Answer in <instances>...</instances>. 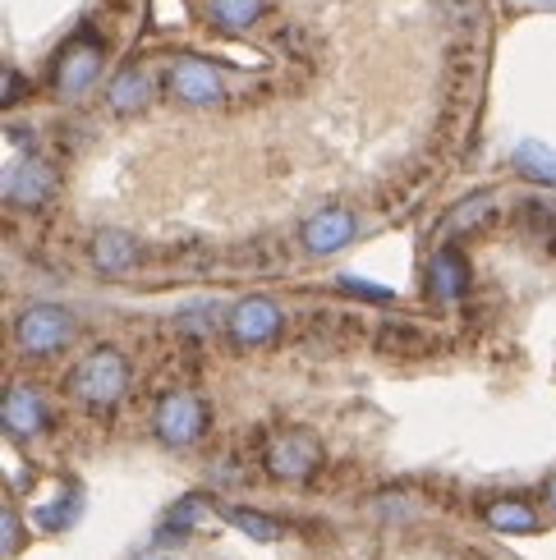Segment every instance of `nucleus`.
I'll return each mask as SVG.
<instances>
[{
  "label": "nucleus",
  "instance_id": "nucleus-1",
  "mask_svg": "<svg viewBox=\"0 0 556 560\" xmlns=\"http://www.w3.org/2000/svg\"><path fill=\"white\" fill-rule=\"evenodd\" d=\"M69 395L92 409H111L120 395L129 390V359L115 345H97L92 354H83L69 372Z\"/></svg>",
  "mask_w": 556,
  "mask_h": 560
},
{
  "label": "nucleus",
  "instance_id": "nucleus-2",
  "mask_svg": "<svg viewBox=\"0 0 556 560\" xmlns=\"http://www.w3.org/2000/svg\"><path fill=\"white\" fill-rule=\"evenodd\" d=\"M69 340H74V317H69V308H60V303H33V308H23L14 322V345H19V354H28V359H51Z\"/></svg>",
  "mask_w": 556,
  "mask_h": 560
},
{
  "label": "nucleus",
  "instance_id": "nucleus-3",
  "mask_svg": "<svg viewBox=\"0 0 556 560\" xmlns=\"http://www.w3.org/2000/svg\"><path fill=\"white\" fill-rule=\"evenodd\" d=\"M263 464H267V474L281 482H309L322 469V441L309 428H281L267 436Z\"/></svg>",
  "mask_w": 556,
  "mask_h": 560
},
{
  "label": "nucleus",
  "instance_id": "nucleus-4",
  "mask_svg": "<svg viewBox=\"0 0 556 560\" xmlns=\"http://www.w3.org/2000/svg\"><path fill=\"white\" fill-rule=\"evenodd\" d=\"M152 428H157V436L166 441V446L189 451V446H198L202 432H207V400H202V395H194V390L161 395L157 413H152Z\"/></svg>",
  "mask_w": 556,
  "mask_h": 560
},
{
  "label": "nucleus",
  "instance_id": "nucleus-5",
  "mask_svg": "<svg viewBox=\"0 0 556 560\" xmlns=\"http://www.w3.org/2000/svg\"><path fill=\"white\" fill-rule=\"evenodd\" d=\"M97 69H102V42L92 37L88 28H79L74 37L60 46V56H56V65H51V83H56L60 97L74 102V97H83V92L92 88Z\"/></svg>",
  "mask_w": 556,
  "mask_h": 560
},
{
  "label": "nucleus",
  "instance_id": "nucleus-6",
  "mask_svg": "<svg viewBox=\"0 0 556 560\" xmlns=\"http://www.w3.org/2000/svg\"><path fill=\"white\" fill-rule=\"evenodd\" d=\"M225 326H230V340L235 345L258 349V345L276 340V331H281V308H276L267 294H248V299H240L235 308H230Z\"/></svg>",
  "mask_w": 556,
  "mask_h": 560
},
{
  "label": "nucleus",
  "instance_id": "nucleus-7",
  "mask_svg": "<svg viewBox=\"0 0 556 560\" xmlns=\"http://www.w3.org/2000/svg\"><path fill=\"white\" fill-rule=\"evenodd\" d=\"M166 88H171V97L179 102H194V106H212L221 102V74L212 65H202L198 56H179L171 65V74H166Z\"/></svg>",
  "mask_w": 556,
  "mask_h": 560
},
{
  "label": "nucleus",
  "instance_id": "nucleus-8",
  "mask_svg": "<svg viewBox=\"0 0 556 560\" xmlns=\"http://www.w3.org/2000/svg\"><path fill=\"white\" fill-rule=\"evenodd\" d=\"M51 194H56V166H46L42 156H23L5 175V198L19 207H42Z\"/></svg>",
  "mask_w": 556,
  "mask_h": 560
},
{
  "label": "nucleus",
  "instance_id": "nucleus-9",
  "mask_svg": "<svg viewBox=\"0 0 556 560\" xmlns=\"http://www.w3.org/2000/svg\"><path fill=\"white\" fill-rule=\"evenodd\" d=\"M0 418H5V432L14 441H28V436H37L46 428V418H51V413H46V400L33 386H10L5 405H0Z\"/></svg>",
  "mask_w": 556,
  "mask_h": 560
},
{
  "label": "nucleus",
  "instance_id": "nucleus-10",
  "mask_svg": "<svg viewBox=\"0 0 556 560\" xmlns=\"http://www.w3.org/2000/svg\"><path fill=\"white\" fill-rule=\"evenodd\" d=\"M350 240H355V217L345 212V207H322V212H313L304 221V244H309V253H317V258L340 253Z\"/></svg>",
  "mask_w": 556,
  "mask_h": 560
},
{
  "label": "nucleus",
  "instance_id": "nucleus-11",
  "mask_svg": "<svg viewBox=\"0 0 556 560\" xmlns=\"http://www.w3.org/2000/svg\"><path fill=\"white\" fill-rule=\"evenodd\" d=\"M424 285H428V294L437 303H455L460 294H465V285H470L465 258H460L455 248H437L428 258V267H424Z\"/></svg>",
  "mask_w": 556,
  "mask_h": 560
},
{
  "label": "nucleus",
  "instance_id": "nucleus-12",
  "mask_svg": "<svg viewBox=\"0 0 556 560\" xmlns=\"http://www.w3.org/2000/svg\"><path fill=\"white\" fill-rule=\"evenodd\" d=\"M138 258H143V248H138L129 230H102V235L92 240V267L102 276H125L138 267Z\"/></svg>",
  "mask_w": 556,
  "mask_h": 560
},
{
  "label": "nucleus",
  "instance_id": "nucleus-13",
  "mask_svg": "<svg viewBox=\"0 0 556 560\" xmlns=\"http://www.w3.org/2000/svg\"><path fill=\"white\" fill-rule=\"evenodd\" d=\"M488 524L497 533H511V538H524V533H538V510L520 501V497H501L488 505Z\"/></svg>",
  "mask_w": 556,
  "mask_h": 560
},
{
  "label": "nucleus",
  "instance_id": "nucleus-14",
  "mask_svg": "<svg viewBox=\"0 0 556 560\" xmlns=\"http://www.w3.org/2000/svg\"><path fill=\"white\" fill-rule=\"evenodd\" d=\"M148 97H152V83H148L143 69H125V74H115V83H111V92H106V102H111L115 115L143 110Z\"/></svg>",
  "mask_w": 556,
  "mask_h": 560
},
{
  "label": "nucleus",
  "instance_id": "nucleus-15",
  "mask_svg": "<svg viewBox=\"0 0 556 560\" xmlns=\"http://www.w3.org/2000/svg\"><path fill=\"white\" fill-rule=\"evenodd\" d=\"M207 14H212L217 28L244 33L267 14V0H207Z\"/></svg>",
  "mask_w": 556,
  "mask_h": 560
},
{
  "label": "nucleus",
  "instance_id": "nucleus-16",
  "mask_svg": "<svg viewBox=\"0 0 556 560\" xmlns=\"http://www.w3.org/2000/svg\"><path fill=\"white\" fill-rule=\"evenodd\" d=\"M202 515H207V501H202V497H184V501H175V505L166 510V520H161L157 538H161V542H179V538H189L194 524H198Z\"/></svg>",
  "mask_w": 556,
  "mask_h": 560
},
{
  "label": "nucleus",
  "instance_id": "nucleus-17",
  "mask_svg": "<svg viewBox=\"0 0 556 560\" xmlns=\"http://www.w3.org/2000/svg\"><path fill=\"white\" fill-rule=\"evenodd\" d=\"M516 171L534 184H556V152L547 143H520L516 148Z\"/></svg>",
  "mask_w": 556,
  "mask_h": 560
},
{
  "label": "nucleus",
  "instance_id": "nucleus-18",
  "mask_svg": "<svg viewBox=\"0 0 556 560\" xmlns=\"http://www.w3.org/2000/svg\"><path fill=\"white\" fill-rule=\"evenodd\" d=\"M79 515H83V492H79V482H69V487H65V497L37 505V524H42V528H51V533L69 528Z\"/></svg>",
  "mask_w": 556,
  "mask_h": 560
},
{
  "label": "nucleus",
  "instance_id": "nucleus-19",
  "mask_svg": "<svg viewBox=\"0 0 556 560\" xmlns=\"http://www.w3.org/2000/svg\"><path fill=\"white\" fill-rule=\"evenodd\" d=\"M225 520L235 524L240 533H248L253 542H276V538L286 533L281 520H271V515H263V510H253V505H230V510H225Z\"/></svg>",
  "mask_w": 556,
  "mask_h": 560
},
{
  "label": "nucleus",
  "instance_id": "nucleus-20",
  "mask_svg": "<svg viewBox=\"0 0 556 560\" xmlns=\"http://www.w3.org/2000/svg\"><path fill=\"white\" fill-rule=\"evenodd\" d=\"M493 212H497V198H493V194H474V198H465V202H460L455 212L447 217V230H451V235H470V230H478Z\"/></svg>",
  "mask_w": 556,
  "mask_h": 560
},
{
  "label": "nucleus",
  "instance_id": "nucleus-21",
  "mask_svg": "<svg viewBox=\"0 0 556 560\" xmlns=\"http://www.w3.org/2000/svg\"><path fill=\"white\" fill-rule=\"evenodd\" d=\"M524 221L529 235H538V244L556 253V207L547 198H524Z\"/></svg>",
  "mask_w": 556,
  "mask_h": 560
},
{
  "label": "nucleus",
  "instance_id": "nucleus-22",
  "mask_svg": "<svg viewBox=\"0 0 556 560\" xmlns=\"http://www.w3.org/2000/svg\"><path fill=\"white\" fill-rule=\"evenodd\" d=\"M382 349H424L428 345V336L419 331V326H405V322H391V326H382Z\"/></svg>",
  "mask_w": 556,
  "mask_h": 560
},
{
  "label": "nucleus",
  "instance_id": "nucleus-23",
  "mask_svg": "<svg viewBox=\"0 0 556 560\" xmlns=\"http://www.w3.org/2000/svg\"><path fill=\"white\" fill-rule=\"evenodd\" d=\"M179 326H194V336H198V331L207 336V331H212V326H217V308H212V303H202V308L184 313V317H179Z\"/></svg>",
  "mask_w": 556,
  "mask_h": 560
},
{
  "label": "nucleus",
  "instance_id": "nucleus-24",
  "mask_svg": "<svg viewBox=\"0 0 556 560\" xmlns=\"http://www.w3.org/2000/svg\"><path fill=\"white\" fill-rule=\"evenodd\" d=\"M0 547H5V556L19 551V524H14V510H5L0 515Z\"/></svg>",
  "mask_w": 556,
  "mask_h": 560
},
{
  "label": "nucleus",
  "instance_id": "nucleus-25",
  "mask_svg": "<svg viewBox=\"0 0 556 560\" xmlns=\"http://www.w3.org/2000/svg\"><path fill=\"white\" fill-rule=\"evenodd\" d=\"M378 515L382 520H409V501L405 497H382L378 501Z\"/></svg>",
  "mask_w": 556,
  "mask_h": 560
},
{
  "label": "nucleus",
  "instance_id": "nucleus-26",
  "mask_svg": "<svg viewBox=\"0 0 556 560\" xmlns=\"http://www.w3.org/2000/svg\"><path fill=\"white\" fill-rule=\"evenodd\" d=\"M340 285H345V290H355L359 299H378V303H382V299H391V290H382V285H363V280H350V276H345Z\"/></svg>",
  "mask_w": 556,
  "mask_h": 560
},
{
  "label": "nucleus",
  "instance_id": "nucleus-27",
  "mask_svg": "<svg viewBox=\"0 0 556 560\" xmlns=\"http://www.w3.org/2000/svg\"><path fill=\"white\" fill-rule=\"evenodd\" d=\"M543 497H547V505L556 510V478H547V487H543Z\"/></svg>",
  "mask_w": 556,
  "mask_h": 560
}]
</instances>
